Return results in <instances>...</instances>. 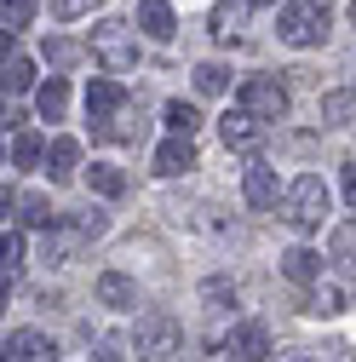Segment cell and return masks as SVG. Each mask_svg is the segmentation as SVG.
Listing matches in <instances>:
<instances>
[{
  "label": "cell",
  "mask_w": 356,
  "mask_h": 362,
  "mask_svg": "<svg viewBox=\"0 0 356 362\" xmlns=\"http://www.w3.org/2000/svg\"><path fill=\"white\" fill-rule=\"evenodd\" d=\"M167 127H172V132H184V139H190V132L201 127L196 104H184V98H172V104H167Z\"/></svg>",
  "instance_id": "24"
},
{
  "label": "cell",
  "mask_w": 356,
  "mask_h": 362,
  "mask_svg": "<svg viewBox=\"0 0 356 362\" xmlns=\"http://www.w3.org/2000/svg\"><path fill=\"white\" fill-rule=\"evenodd\" d=\"M86 178H93V190H98V196H121V190H126V173L109 167V161H93V173H86Z\"/></svg>",
  "instance_id": "22"
},
{
  "label": "cell",
  "mask_w": 356,
  "mask_h": 362,
  "mask_svg": "<svg viewBox=\"0 0 356 362\" xmlns=\"http://www.w3.org/2000/svg\"><path fill=\"white\" fill-rule=\"evenodd\" d=\"M93 6H98V0H52V18H64V23H69V18H86Z\"/></svg>",
  "instance_id": "31"
},
{
  "label": "cell",
  "mask_w": 356,
  "mask_h": 362,
  "mask_svg": "<svg viewBox=\"0 0 356 362\" xmlns=\"http://www.w3.org/2000/svg\"><path fill=\"white\" fill-rule=\"evenodd\" d=\"M333 259L345 264V276H356V224H345V230H333Z\"/></svg>",
  "instance_id": "26"
},
{
  "label": "cell",
  "mask_w": 356,
  "mask_h": 362,
  "mask_svg": "<svg viewBox=\"0 0 356 362\" xmlns=\"http://www.w3.org/2000/svg\"><path fill=\"white\" fill-rule=\"evenodd\" d=\"M328 29H333L328 0H287L282 18H276V35L287 40V47H322Z\"/></svg>",
  "instance_id": "1"
},
{
  "label": "cell",
  "mask_w": 356,
  "mask_h": 362,
  "mask_svg": "<svg viewBox=\"0 0 356 362\" xmlns=\"http://www.w3.org/2000/svg\"><path fill=\"white\" fill-rule=\"evenodd\" d=\"M12 213H18V196H12L6 185H0V218H12Z\"/></svg>",
  "instance_id": "34"
},
{
  "label": "cell",
  "mask_w": 356,
  "mask_h": 362,
  "mask_svg": "<svg viewBox=\"0 0 356 362\" xmlns=\"http://www.w3.org/2000/svg\"><path fill=\"white\" fill-rule=\"evenodd\" d=\"M121 110H126V93H121L115 81H93V86H86V115H93V132H98V139H104V127H109Z\"/></svg>",
  "instance_id": "6"
},
{
  "label": "cell",
  "mask_w": 356,
  "mask_h": 362,
  "mask_svg": "<svg viewBox=\"0 0 356 362\" xmlns=\"http://www.w3.org/2000/svg\"><path fill=\"white\" fill-rule=\"evenodd\" d=\"M242 196H247V207H276L282 185H276V173H271V167H247V178H242Z\"/></svg>",
  "instance_id": "13"
},
{
  "label": "cell",
  "mask_w": 356,
  "mask_h": 362,
  "mask_svg": "<svg viewBox=\"0 0 356 362\" xmlns=\"http://www.w3.org/2000/svg\"><path fill=\"white\" fill-rule=\"evenodd\" d=\"M218 132H225V144H230V150H242V156H253V150L264 144V121H253L247 110L218 115Z\"/></svg>",
  "instance_id": "7"
},
{
  "label": "cell",
  "mask_w": 356,
  "mask_h": 362,
  "mask_svg": "<svg viewBox=\"0 0 356 362\" xmlns=\"http://www.w3.org/2000/svg\"><path fill=\"white\" fill-rule=\"evenodd\" d=\"M242 110H247L253 121H282V115H287V86L271 81V75H247V81H242Z\"/></svg>",
  "instance_id": "4"
},
{
  "label": "cell",
  "mask_w": 356,
  "mask_h": 362,
  "mask_svg": "<svg viewBox=\"0 0 356 362\" xmlns=\"http://www.w3.org/2000/svg\"><path fill=\"white\" fill-rule=\"evenodd\" d=\"M247 6H276V0H247Z\"/></svg>",
  "instance_id": "39"
},
{
  "label": "cell",
  "mask_w": 356,
  "mask_h": 362,
  "mask_svg": "<svg viewBox=\"0 0 356 362\" xmlns=\"http://www.w3.org/2000/svg\"><path fill=\"white\" fill-rule=\"evenodd\" d=\"M230 356L236 362H264V356H271V328H264V322H242L230 334Z\"/></svg>",
  "instance_id": "10"
},
{
  "label": "cell",
  "mask_w": 356,
  "mask_h": 362,
  "mask_svg": "<svg viewBox=\"0 0 356 362\" xmlns=\"http://www.w3.org/2000/svg\"><path fill=\"white\" fill-rule=\"evenodd\" d=\"M18 264H23V242L18 236H0V276H12Z\"/></svg>",
  "instance_id": "30"
},
{
  "label": "cell",
  "mask_w": 356,
  "mask_h": 362,
  "mask_svg": "<svg viewBox=\"0 0 356 362\" xmlns=\"http://www.w3.org/2000/svg\"><path fill=\"white\" fill-rule=\"evenodd\" d=\"M93 293H98V305H109V310H132V305H138V282H132L126 270H104Z\"/></svg>",
  "instance_id": "8"
},
{
  "label": "cell",
  "mask_w": 356,
  "mask_h": 362,
  "mask_svg": "<svg viewBox=\"0 0 356 362\" xmlns=\"http://www.w3.org/2000/svg\"><path fill=\"white\" fill-rule=\"evenodd\" d=\"M138 356L144 362H172V351L184 345V328H178V316L172 310H144L138 316Z\"/></svg>",
  "instance_id": "2"
},
{
  "label": "cell",
  "mask_w": 356,
  "mask_h": 362,
  "mask_svg": "<svg viewBox=\"0 0 356 362\" xmlns=\"http://www.w3.org/2000/svg\"><path fill=\"white\" fill-rule=\"evenodd\" d=\"M6 351H12V362H58V345L47 334H35V328H18Z\"/></svg>",
  "instance_id": "12"
},
{
  "label": "cell",
  "mask_w": 356,
  "mask_h": 362,
  "mask_svg": "<svg viewBox=\"0 0 356 362\" xmlns=\"http://www.w3.org/2000/svg\"><path fill=\"white\" fill-rule=\"evenodd\" d=\"M350 115H356V86H339V93L322 98V127H339V121H350Z\"/></svg>",
  "instance_id": "20"
},
{
  "label": "cell",
  "mask_w": 356,
  "mask_h": 362,
  "mask_svg": "<svg viewBox=\"0 0 356 362\" xmlns=\"http://www.w3.org/2000/svg\"><path fill=\"white\" fill-rule=\"evenodd\" d=\"M93 362H121V345H115V339H98V351H93Z\"/></svg>",
  "instance_id": "32"
},
{
  "label": "cell",
  "mask_w": 356,
  "mask_h": 362,
  "mask_svg": "<svg viewBox=\"0 0 356 362\" xmlns=\"http://www.w3.org/2000/svg\"><path fill=\"white\" fill-rule=\"evenodd\" d=\"M213 35L218 40H242L247 35V0H225V6H213Z\"/></svg>",
  "instance_id": "14"
},
{
  "label": "cell",
  "mask_w": 356,
  "mask_h": 362,
  "mask_svg": "<svg viewBox=\"0 0 356 362\" xmlns=\"http://www.w3.org/2000/svg\"><path fill=\"white\" fill-rule=\"evenodd\" d=\"M287 213V224H293V230H322V218H328V185H322V178L316 173H304L299 178V185L287 190V202H282Z\"/></svg>",
  "instance_id": "3"
},
{
  "label": "cell",
  "mask_w": 356,
  "mask_h": 362,
  "mask_svg": "<svg viewBox=\"0 0 356 362\" xmlns=\"http://www.w3.org/2000/svg\"><path fill=\"white\" fill-rule=\"evenodd\" d=\"M0 58H12V35L6 29H0Z\"/></svg>",
  "instance_id": "37"
},
{
  "label": "cell",
  "mask_w": 356,
  "mask_h": 362,
  "mask_svg": "<svg viewBox=\"0 0 356 362\" xmlns=\"http://www.w3.org/2000/svg\"><path fill=\"white\" fill-rule=\"evenodd\" d=\"M201 299H207V310H225V305H236V282L213 276V282H201Z\"/></svg>",
  "instance_id": "28"
},
{
  "label": "cell",
  "mask_w": 356,
  "mask_h": 362,
  "mask_svg": "<svg viewBox=\"0 0 356 362\" xmlns=\"http://www.w3.org/2000/svg\"><path fill=\"white\" fill-rule=\"evenodd\" d=\"M0 310H6V276H0Z\"/></svg>",
  "instance_id": "38"
},
{
  "label": "cell",
  "mask_w": 356,
  "mask_h": 362,
  "mask_svg": "<svg viewBox=\"0 0 356 362\" xmlns=\"http://www.w3.org/2000/svg\"><path fill=\"white\" fill-rule=\"evenodd\" d=\"M350 23H356V6H350Z\"/></svg>",
  "instance_id": "40"
},
{
  "label": "cell",
  "mask_w": 356,
  "mask_h": 362,
  "mask_svg": "<svg viewBox=\"0 0 356 362\" xmlns=\"http://www.w3.org/2000/svg\"><path fill=\"white\" fill-rule=\"evenodd\" d=\"M0 81H6V93H29V86H35V64L29 58H6V75H0Z\"/></svg>",
  "instance_id": "25"
},
{
  "label": "cell",
  "mask_w": 356,
  "mask_h": 362,
  "mask_svg": "<svg viewBox=\"0 0 356 362\" xmlns=\"http://www.w3.org/2000/svg\"><path fill=\"white\" fill-rule=\"evenodd\" d=\"M35 110H40V121H64V110H69V86L52 75V81L35 93Z\"/></svg>",
  "instance_id": "18"
},
{
  "label": "cell",
  "mask_w": 356,
  "mask_h": 362,
  "mask_svg": "<svg viewBox=\"0 0 356 362\" xmlns=\"http://www.w3.org/2000/svg\"><path fill=\"white\" fill-rule=\"evenodd\" d=\"M75 58H81V47H75V40H47V64H52V69H69Z\"/></svg>",
  "instance_id": "29"
},
{
  "label": "cell",
  "mask_w": 356,
  "mask_h": 362,
  "mask_svg": "<svg viewBox=\"0 0 356 362\" xmlns=\"http://www.w3.org/2000/svg\"><path fill=\"white\" fill-rule=\"evenodd\" d=\"M29 18H35V0H0V29H6V35L23 29Z\"/></svg>",
  "instance_id": "27"
},
{
  "label": "cell",
  "mask_w": 356,
  "mask_h": 362,
  "mask_svg": "<svg viewBox=\"0 0 356 362\" xmlns=\"http://www.w3.org/2000/svg\"><path fill=\"white\" fill-rule=\"evenodd\" d=\"M316 362H356V356H350L345 345H322V356H316Z\"/></svg>",
  "instance_id": "33"
},
{
  "label": "cell",
  "mask_w": 356,
  "mask_h": 362,
  "mask_svg": "<svg viewBox=\"0 0 356 362\" xmlns=\"http://www.w3.org/2000/svg\"><path fill=\"white\" fill-rule=\"evenodd\" d=\"M190 167H196V144L184 139V132H172V139L155 150V173L161 178H178V173H190Z\"/></svg>",
  "instance_id": "11"
},
{
  "label": "cell",
  "mask_w": 356,
  "mask_h": 362,
  "mask_svg": "<svg viewBox=\"0 0 356 362\" xmlns=\"http://www.w3.org/2000/svg\"><path fill=\"white\" fill-rule=\"evenodd\" d=\"M75 161H81L75 139H52V144H47V178H52V185H64V178H75Z\"/></svg>",
  "instance_id": "16"
},
{
  "label": "cell",
  "mask_w": 356,
  "mask_h": 362,
  "mask_svg": "<svg viewBox=\"0 0 356 362\" xmlns=\"http://www.w3.org/2000/svg\"><path fill=\"white\" fill-rule=\"evenodd\" d=\"M138 29L150 40H172V6L167 0H138Z\"/></svg>",
  "instance_id": "15"
},
{
  "label": "cell",
  "mask_w": 356,
  "mask_h": 362,
  "mask_svg": "<svg viewBox=\"0 0 356 362\" xmlns=\"http://www.w3.org/2000/svg\"><path fill=\"white\" fill-rule=\"evenodd\" d=\"M282 276H287V282H316V276H322V253H310V247L282 253Z\"/></svg>",
  "instance_id": "17"
},
{
  "label": "cell",
  "mask_w": 356,
  "mask_h": 362,
  "mask_svg": "<svg viewBox=\"0 0 356 362\" xmlns=\"http://www.w3.org/2000/svg\"><path fill=\"white\" fill-rule=\"evenodd\" d=\"M345 305H350V282H316L299 299V310H310V316H339Z\"/></svg>",
  "instance_id": "9"
},
{
  "label": "cell",
  "mask_w": 356,
  "mask_h": 362,
  "mask_svg": "<svg viewBox=\"0 0 356 362\" xmlns=\"http://www.w3.org/2000/svg\"><path fill=\"white\" fill-rule=\"evenodd\" d=\"M345 202L356 207V167H345Z\"/></svg>",
  "instance_id": "35"
},
{
  "label": "cell",
  "mask_w": 356,
  "mask_h": 362,
  "mask_svg": "<svg viewBox=\"0 0 356 362\" xmlns=\"http://www.w3.org/2000/svg\"><path fill=\"white\" fill-rule=\"evenodd\" d=\"M18 218L29 224V230H52V224H58V207H52L47 196H18Z\"/></svg>",
  "instance_id": "19"
},
{
  "label": "cell",
  "mask_w": 356,
  "mask_h": 362,
  "mask_svg": "<svg viewBox=\"0 0 356 362\" xmlns=\"http://www.w3.org/2000/svg\"><path fill=\"white\" fill-rule=\"evenodd\" d=\"M12 161H18V167H40V161H47L40 132H18V139H12Z\"/></svg>",
  "instance_id": "21"
},
{
  "label": "cell",
  "mask_w": 356,
  "mask_h": 362,
  "mask_svg": "<svg viewBox=\"0 0 356 362\" xmlns=\"http://www.w3.org/2000/svg\"><path fill=\"white\" fill-rule=\"evenodd\" d=\"M276 362H310V351H299V345H293V351H282Z\"/></svg>",
  "instance_id": "36"
},
{
  "label": "cell",
  "mask_w": 356,
  "mask_h": 362,
  "mask_svg": "<svg viewBox=\"0 0 356 362\" xmlns=\"http://www.w3.org/2000/svg\"><path fill=\"white\" fill-rule=\"evenodd\" d=\"M225 86H230V69H225V64H196V93L218 98Z\"/></svg>",
  "instance_id": "23"
},
{
  "label": "cell",
  "mask_w": 356,
  "mask_h": 362,
  "mask_svg": "<svg viewBox=\"0 0 356 362\" xmlns=\"http://www.w3.org/2000/svg\"><path fill=\"white\" fill-rule=\"evenodd\" d=\"M93 52H98L109 69H132V64H138V40H132V29H126L121 18H104V23L93 29Z\"/></svg>",
  "instance_id": "5"
}]
</instances>
